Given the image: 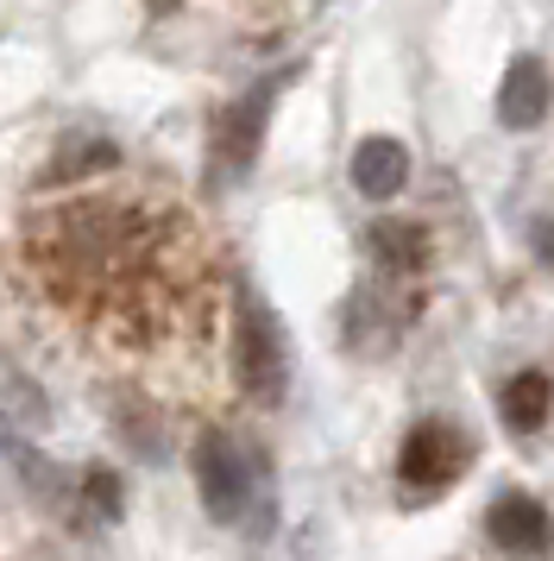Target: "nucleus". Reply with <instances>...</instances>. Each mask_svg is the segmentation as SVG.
I'll list each match as a JSON object with an SVG mask.
<instances>
[{
	"label": "nucleus",
	"instance_id": "1",
	"mask_svg": "<svg viewBox=\"0 0 554 561\" xmlns=\"http://www.w3.org/2000/svg\"><path fill=\"white\" fill-rule=\"evenodd\" d=\"M233 366L258 404H277L290 385V341L284 322L272 316V304H258L252 290H240V322H233Z\"/></svg>",
	"mask_w": 554,
	"mask_h": 561
},
{
	"label": "nucleus",
	"instance_id": "2",
	"mask_svg": "<svg viewBox=\"0 0 554 561\" xmlns=\"http://www.w3.org/2000/svg\"><path fill=\"white\" fill-rule=\"evenodd\" d=\"M196 485H201V505H208V517H221V524H246V517H252L258 473H252L246 448H240L233 435L208 430L196 442Z\"/></svg>",
	"mask_w": 554,
	"mask_h": 561
},
{
	"label": "nucleus",
	"instance_id": "3",
	"mask_svg": "<svg viewBox=\"0 0 554 561\" xmlns=\"http://www.w3.org/2000/svg\"><path fill=\"white\" fill-rule=\"evenodd\" d=\"M466 455H473V442L453 423H416V430L403 435V455H397L403 499H441L466 473Z\"/></svg>",
	"mask_w": 554,
	"mask_h": 561
},
{
	"label": "nucleus",
	"instance_id": "4",
	"mask_svg": "<svg viewBox=\"0 0 554 561\" xmlns=\"http://www.w3.org/2000/svg\"><path fill=\"white\" fill-rule=\"evenodd\" d=\"M265 114H272V89H252L246 102H233L221 114V127L208 139V158L221 164V178H246L252 158H258V133H265Z\"/></svg>",
	"mask_w": 554,
	"mask_h": 561
},
{
	"label": "nucleus",
	"instance_id": "5",
	"mask_svg": "<svg viewBox=\"0 0 554 561\" xmlns=\"http://www.w3.org/2000/svg\"><path fill=\"white\" fill-rule=\"evenodd\" d=\"M485 530L498 549H517V556H542L554 542V517L542 499H529V492H504L498 505L485 511Z\"/></svg>",
	"mask_w": 554,
	"mask_h": 561
},
{
	"label": "nucleus",
	"instance_id": "6",
	"mask_svg": "<svg viewBox=\"0 0 554 561\" xmlns=\"http://www.w3.org/2000/svg\"><path fill=\"white\" fill-rule=\"evenodd\" d=\"M549 102H554V82L535 57H517L510 77L498 89V121L504 127H542L549 121Z\"/></svg>",
	"mask_w": 554,
	"mask_h": 561
},
{
	"label": "nucleus",
	"instance_id": "7",
	"mask_svg": "<svg viewBox=\"0 0 554 561\" xmlns=\"http://www.w3.org/2000/svg\"><path fill=\"white\" fill-rule=\"evenodd\" d=\"M403 183H409V152H403L397 139H366V146L353 152V190H359V196L391 203Z\"/></svg>",
	"mask_w": 554,
	"mask_h": 561
},
{
	"label": "nucleus",
	"instance_id": "8",
	"mask_svg": "<svg viewBox=\"0 0 554 561\" xmlns=\"http://www.w3.org/2000/svg\"><path fill=\"white\" fill-rule=\"evenodd\" d=\"M554 410V379L549 373H517V379L504 385V423L517 435H535L542 423H549Z\"/></svg>",
	"mask_w": 554,
	"mask_h": 561
},
{
	"label": "nucleus",
	"instance_id": "9",
	"mask_svg": "<svg viewBox=\"0 0 554 561\" xmlns=\"http://www.w3.org/2000/svg\"><path fill=\"white\" fill-rule=\"evenodd\" d=\"M372 247L384 265H397V272H416L428 259V233L416 228V221H378L372 228Z\"/></svg>",
	"mask_w": 554,
	"mask_h": 561
},
{
	"label": "nucleus",
	"instance_id": "10",
	"mask_svg": "<svg viewBox=\"0 0 554 561\" xmlns=\"http://www.w3.org/2000/svg\"><path fill=\"white\" fill-rule=\"evenodd\" d=\"M89 505H95V517H114V511H120V480H114V473H89Z\"/></svg>",
	"mask_w": 554,
	"mask_h": 561
},
{
	"label": "nucleus",
	"instance_id": "11",
	"mask_svg": "<svg viewBox=\"0 0 554 561\" xmlns=\"http://www.w3.org/2000/svg\"><path fill=\"white\" fill-rule=\"evenodd\" d=\"M529 247H535V259L554 272V221H535V228H529Z\"/></svg>",
	"mask_w": 554,
	"mask_h": 561
}]
</instances>
